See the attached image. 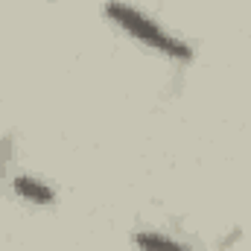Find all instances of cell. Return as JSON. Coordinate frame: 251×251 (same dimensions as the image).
Wrapping results in <instances>:
<instances>
[{"label":"cell","mask_w":251,"mask_h":251,"mask_svg":"<svg viewBox=\"0 0 251 251\" xmlns=\"http://www.w3.org/2000/svg\"><path fill=\"white\" fill-rule=\"evenodd\" d=\"M105 15H108V21H114L123 29L126 35L137 38L140 44H146V47H152V50H158V53H164L170 59L187 62L190 56H193L190 44H184L181 38H176L173 32L161 29L155 21H149L146 15H140L134 6H126L120 0H111V3H105Z\"/></svg>","instance_id":"obj_1"},{"label":"cell","mask_w":251,"mask_h":251,"mask_svg":"<svg viewBox=\"0 0 251 251\" xmlns=\"http://www.w3.org/2000/svg\"><path fill=\"white\" fill-rule=\"evenodd\" d=\"M134 246L140 251H193L181 243H176V240H170V237H164V234H155V231L134 234Z\"/></svg>","instance_id":"obj_3"},{"label":"cell","mask_w":251,"mask_h":251,"mask_svg":"<svg viewBox=\"0 0 251 251\" xmlns=\"http://www.w3.org/2000/svg\"><path fill=\"white\" fill-rule=\"evenodd\" d=\"M12 187H15V193H18L24 201H32V204H50V201L56 199L53 190L47 187L44 181L32 178V176H18V178L12 181Z\"/></svg>","instance_id":"obj_2"}]
</instances>
